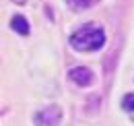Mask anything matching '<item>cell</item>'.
<instances>
[{
	"mask_svg": "<svg viewBox=\"0 0 134 126\" xmlns=\"http://www.w3.org/2000/svg\"><path fill=\"white\" fill-rule=\"evenodd\" d=\"M105 44V33L99 25L87 23L70 35V46L79 52H95Z\"/></svg>",
	"mask_w": 134,
	"mask_h": 126,
	"instance_id": "cell-1",
	"label": "cell"
},
{
	"mask_svg": "<svg viewBox=\"0 0 134 126\" xmlns=\"http://www.w3.org/2000/svg\"><path fill=\"white\" fill-rule=\"evenodd\" d=\"M62 120V110L56 106H48L43 110H39L35 114V124L37 126H56Z\"/></svg>",
	"mask_w": 134,
	"mask_h": 126,
	"instance_id": "cell-2",
	"label": "cell"
},
{
	"mask_svg": "<svg viewBox=\"0 0 134 126\" xmlns=\"http://www.w3.org/2000/svg\"><path fill=\"white\" fill-rule=\"evenodd\" d=\"M68 77H70V81H74V83L81 85V87H87V85L93 83V72H91L87 66H76V68H72V70L68 72Z\"/></svg>",
	"mask_w": 134,
	"mask_h": 126,
	"instance_id": "cell-3",
	"label": "cell"
},
{
	"mask_svg": "<svg viewBox=\"0 0 134 126\" xmlns=\"http://www.w3.org/2000/svg\"><path fill=\"white\" fill-rule=\"evenodd\" d=\"M10 27H13V31L19 33V35H27V33H29V23H27L25 17H21V15L10 19Z\"/></svg>",
	"mask_w": 134,
	"mask_h": 126,
	"instance_id": "cell-4",
	"label": "cell"
},
{
	"mask_svg": "<svg viewBox=\"0 0 134 126\" xmlns=\"http://www.w3.org/2000/svg\"><path fill=\"white\" fill-rule=\"evenodd\" d=\"M66 2L72 6V8H76V10H83V8L93 6V4H95V2H99V0H66Z\"/></svg>",
	"mask_w": 134,
	"mask_h": 126,
	"instance_id": "cell-5",
	"label": "cell"
},
{
	"mask_svg": "<svg viewBox=\"0 0 134 126\" xmlns=\"http://www.w3.org/2000/svg\"><path fill=\"white\" fill-rule=\"evenodd\" d=\"M122 106H124V110L128 112H134V93H128L124 97V101H122Z\"/></svg>",
	"mask_w": 134,
	"mask_h": 126,
	"instance_id": "cell-6",
	"label": "cell"
},
{
	"mask_svg": "<svg viewBox=\"0 0 134 126\" xmlns=\"http://www.w3.org/2000/svg\"><path fill=\"white\" fill-rule=\"evenodd\" d=\"M15 2H17V4H23V2H27V0H15Z\"/></svg>",
	"mask_w": 134,
	"mask_h": 126,
	"instance_id": "cell-7",
	"label": "cell"
}]
</instances>
